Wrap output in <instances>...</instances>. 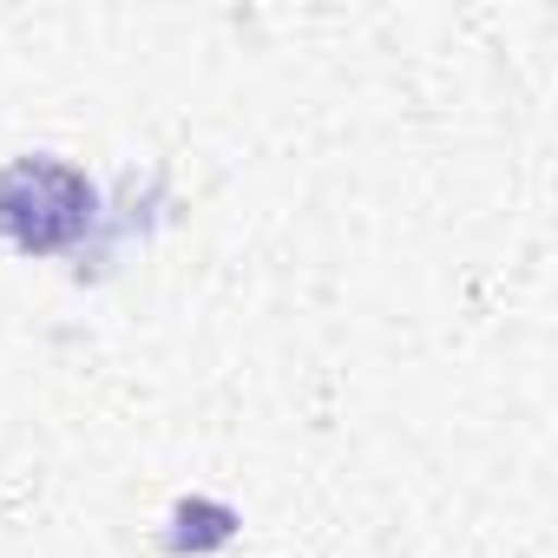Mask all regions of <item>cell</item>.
<instances>
[{
	"label": "cell",
	"mask_w": 558,
	"mask_h": 558,
	"mask_svg": "<svg viewBox=\"0 0 558 558\" xmlns=\"http://www.w3.org/2000/svg\"><path fill=\"white\" fill-rule=\"evenodd\" d=\"M99 223V184L60 151H21L0 165V243L21 256H66Z\"/></svg>",
	"instance_id": "6da1fadb"
},
{
	"label": "cell",
	"mask_w": 558,
	"mask_h": 558,
	"mask_svg": "<svg viewBox=\"0 0 558 558\" xmlns=\"http://www.w3.org/2000/svg\"><path fill=\"white\" fill-rule=\"evenodd\" d=\"M236 525H243V519H236V506L191 493V499H178V506H171L165 551H171V558H204V551H223V545L236 538Z\"/></svg>",
	"instance_id": "7a4b0ae2"
}]
</instances>
